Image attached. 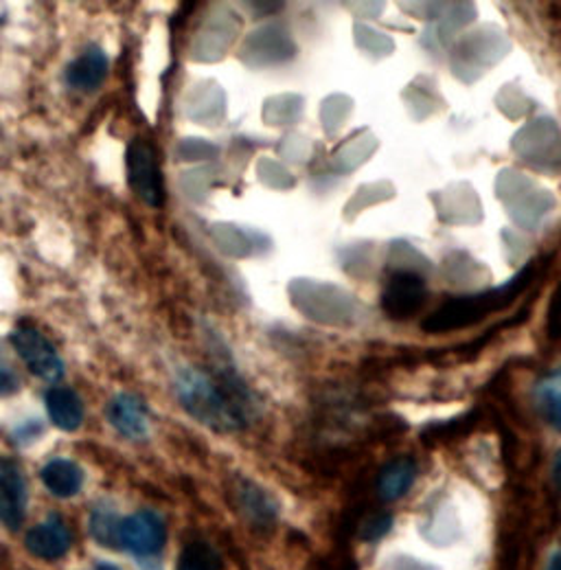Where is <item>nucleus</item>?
I'll list each match as a JSON object with an SVG mask.
<instances>
[{
	"label": "nucleus",
	"instance_id": "obj_17",
	"mask_svg": "<svg viewBox=\"0 0 561 570\" xmlns=\"http://www.w3.org/2000/svg\"><path fill=\"white\" fill-rule=\"evenodd\" d=\"M119 522L121 520H117L114 513L108 509L95 511L93 522H90L95 539L106 546H119Z\"/></svg>",
	"mask_w": 561,
	"mask_h": 570
},
{
	"label": "nucleus",
	"instance_id": "obj_11",
	"mask_svg": "<svg viewBox=\"0 0 561 570\" xmlns=\"http://www.w3.org/2000/svg\"><path fill=\"white\" fill-rule=\"evenodd\" d=\"M108 75V56L99 47H88L66 69V82L82 93H95Z\"/></svg>",
	"mask_w": 561,
	"mask_h": 570
},
{
	"label": "nucleus",
	"instance_id": "obj_6",
	"mask_svg": "<svg viewBox=\"0 0 561 570\" xmlns=\"http://www.w3.org/2000/svg\"><path fill=\"white\" fill-rule=\"evenodd\" d=\"M428 301L426 281L417 272H393L382 292V310L391 320L413 318Z\"/></svg>",
	"mask_w": 561,
	"mask_h": 570
},
{
	"label": "nucleus",
	"instance_id": "obj_15",
	"mask_svg": "<svg viewBox=\"0 0 561 570\" xmlns=\"http://www.w3.org/2000/svg\"><path fill=\"white\" fill-rule=\"evenodd\" d=\"M175 570H224V561L216 546L196 539L182 548Z\"/></svg>",
	"mask_w": 561,
	"mask_h": 570
},
{
	"label": "nucleus",
	"instance_id": "obj_14",
	"mask_svg": "<svg viewBox=\"0 0 561 570\" xmlns=\"http://www.w3.org/2000/svg\"><path fill=\"white\" fill-rule=\"evenodd\" d=\"M40 476H42L45 487L58 498H73L82 492V485H84L82 468L69 459L49 461L42 468Z\"/></svg>",
	"mask_w": 561,
	"mask_h": 570
},
{
	"label": "nucleus",
	"instance_id": "obj_16",
	"mask_svg": "<svg viewBox=\"0 0 561 570\" xmlns=\"http://www.w3.org/2000/svg\"><path fill=\"white\" fill-rule=\"evenodd\" d=\"M535 402L544 420L557 430L561 420V391H559V373L552 371L548 377H544L535 389Z\"/></svg>",
	"mask_w": 561,
	"mask_h": 570
},
{
	"label": "nucleus",
	"instance_id": "obj_4",
	"mask_svg": "<svg viewBox=\"0 0 561 570\" xmlns=\"http://www.w3.org/2000/svg\"><path fill=\"white\" fill-rule=\"evenodd\" d=\"M12 344L29 371L47 383H58L64 375V362L58 355L53 342L34 325L21 323L12 333Z\"/></svg>",
	"mask_w": 561,
	"mask_h": 570
},
{
	"label": "nucleus",
	"instance_id": "obj_13",
	"mask_svg": "<svg viewBox=\"0 0 561 570\" xmlns=\"http://www.w3.org/2000/svg\"><path fill=\"white\" fill-rule=\"evenodd\" d=\"M45 402H47V411H49L51 422L60 430L73 433L84 424V404L73 389L53 387V389H49Z\"/></svg>",
	"mask_w": 561,
	"mask_h": 570
},
{
	"label": "nucleus",
	"instance_id": "obj_2",
	"mask_svg": "<svg viewBox=\"0 0 561 570\" xmlns=\"http://www.w3.org/2000/svg\"><path fill=\"white\" fill-rule=\"evenodd\" d=\"M533 281H535V264H528L504 286H498L493 290H485L478 294L450 299L448 303H443L435 314H430L424 320V331L446 333V331L476 325V323L485 320L489 314L509 307Z\"/></svg>",
	"mask_w": 561,
	"mask_h": 570
},
{
	"label": "nucleus",
	"instance_id": "obj_10",
	"mask_svg": "<svg viewBox=\"0 0 561 570\" xmlns=\"http://www.w3.org/2000/svg\"><path fill=\"white\" fill-rule=\"evenodd\" d=\"M235 502L240 513L259 529L272 526L279 518V505L277 500L261 489L259 485H255L253 481H242L235 489Z\"/></svg>",
	"mask_w": 561,
	"mask_h": 570
},
{
	"label": "nucleus",
	"instance_id": "obj_7",
	"mask_svg": "<svg viewBox=\"0 0 561 570\" xmlns=\"http://www.w3.org/2000/svg\"><path fill=\"white\" fill-rule=\"evenodd\" d=\"M110 426L125 439L143 441L149 435V411L147 404L132 393H119L106 409Z\"/></svg>",
	"mask_w": 561,
	"mask_h": 570
},
{
	"label": "nucleus",
	"instance_id": "obj_1",
	"mask_svg": "<svg viewBox=\"0 0 561 570\" xmlns=\"http://www.w3.org/2000/svg\"><path fill=\"white\" fill-rule=\"evenodd\" d=\"M180 407L216 433H240L257 415V402L246 383L231 373L207 366H182L173 379Z\"/></svg>",
	"mask_w": 561,
	"mask_h": 570
},
{
	"label": "nucleus",
	"instance_id": "obj_18",
	"mask_svg": "<svg viewBox=\"0 0 561 570\" xmlns=\"http://www.w3.org/2000/svg\"><path fill=\"white\" fill-rule=\"evenodd\" d=\"M393 526V518L391 513H376V516H370L362 529L364 533V539L368 542H378L380 537H385Z\"/></svg>",
	"mask_w": 561,
	"mask_h": 570
},
{
	"label": "nucleus",
	"instance_id": "obj_20",
	"mask_svg": "<svg viewBox=\"0 0 561 570\" xmlns=\"http://www.w3.org/2000/svg\"><path fill=\"white\" fill-rule=\"evenodd\" d=\"M95 570H121V568H117L114 563H108V561H99V563L95 566Z\"/></svg>",
	"mask_w": 561,
	"mask_h": 570
},
{
	"label": "nucleus",
	"instance_id": "obj_8",
	"mask_svg": "<svg viewBox=\"0 0 561 570\" xmlns=\"http://www.w3.org/2000/svg\"><path fill=\"white\" fill-rule=\"evenodd\" d=\"M25 511H27L25 478L14 463L0 461V522L12 531H19L23 526Z\"/></svg>",
	"mask_w": 561,
	"mask_h": 570
},
{
	"label": "nucleus",
	"instance_id": "obj_9",
	"mask_svg": "<svg viewBox=\"0 0 561 570\" xmlns=\"http://www.w3.org/2000/svg\"><path fill=\"white\" fill-rule=\"evenodd\" d=\"M73 544V537H71V531L69 526L58 520V518H51L38 526H34L32 531H27L25 535V546L32 555L40 557V559H47V561H56L60 557H64L69 553Z\"/></svg>",
	"mask_w": 561,
	"mask_h": 570
},
{
	"label": "nucleus",
	"instance_id": "obj_21",
	"mask_svg": "<svg viewBox=\"0 0 561 570\" xmlns=\"http://www.w3.org/2000/svg\"><path fill=\"white\" fill-rule=\"evenodd\" d=\"M546 570H559V555H557V553L550 557V561H548Z\"/></svg>",
	"mask_w": 561,
	"mask_h": 570
},
{
	"label": "nucleus",
	"instance_id": "obj_19",
	"mask_svg": "<svg viewBox=\"0 0 561 570\" xmlns=\"http://www.w3.org/2000/svg\"><path fill=\"white\" fill-rule=\"evenodd\" d=\"M19 389V377L16 373L0 360V393H12Z\"/></svg>",
	"mask_w": 561,
	"mask_h": 570
},
{
	"label": "nucleus",
	"instance_id": "obj_12",
	"mask_svg": "<svg viewBox=\"0 0 561 570\" xmlns=\"http://www.w3.org/2000/svg\"><path fill=\"white\" fill-rule=\"evenodd\" d=\"M417 474H419V468H417V461L413 457L393 459L378 474V481H376L378 496L385 502H393V500L404 498L413 489Z\"/></svg>",
	"mask_w": 561,
	"mask_h": 570
},
{
	"label": "nucleus",
	"instance_id": "obj_5",
	"mask_svg": "<svg viewBox=\"0 0 561 570\" xmlns=\"http://www.w3.org/2000/svg\"><path fill=\"white\" fill-rule=\"evenodd\" d=\"M164 542H167L164 520L151 509H141L119 522V546H123L127 553L141 559L158 555Z\"/></svg>",
	"mask_w": 561,
	"mask_h": 570
},
{
	"label": "nucleus",
	"instance_id": "obj_3",
	"mask_svg": "<svg viewBox=\"0 0 561 570\" xmlns=\"http://www.w3.org/2000/svg\"><path fill=\"white\" fill-rule=\"evenodd\" d=\"M125 167H127V182L132 192L151 209H160L164 205V189H162L156 149L147 141L134 138L127 145Z\"/></svg>",
	"mask_w": 561,
	"mask_h": 570
}]
</instances>
